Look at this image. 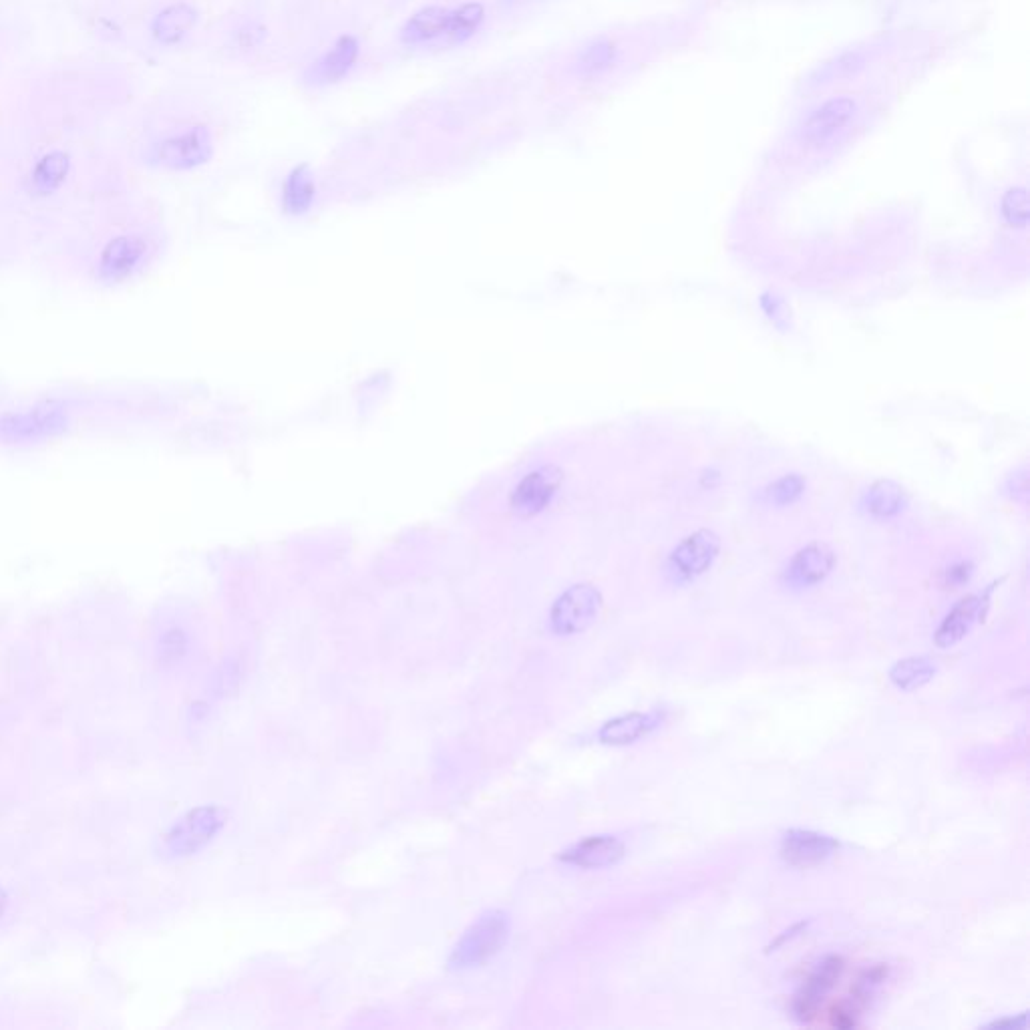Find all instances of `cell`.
<instances>
[{
    "label": "cell",
    "mask_w": 1030,
    "mask_h": 1030,
    "mask_svg": "<svg viewBox=\"0 0 1030 1030\" xmlns=\"http://www.w3.org/2000/svg\"><path fill=\"white\" fill-rule=\"evenodd\" d=\"M507 918L501 912L483 914L465 934L459 938L451 952L449 964L455 970H467L481 966L493 958L507 940Z\"/></svg>",
    "instance_id": "obj_1"
},
{
    "label": "cell",
    "mask_w": 1030,
    "mask_h": 1030,
    "mask_svg": "<svg viewBox=\"0 0 1030 1030\" xmlns=\"http://www.w3.org/2000/svg\"><path fill=\"white\" fill-rule=\"evenodd\" d=\"M602 608V594L592 584L568 588L552 606L550 626L558 636L584 632L594 624Z\"/></svg>",
    "instance_id": "obj_2"
},
{
    "label": "cell",
    "mask_w": 1030,
    "mask_h": 1030,
    "mask_svg": "<svg viewBox=\"0 0 1030 1030\" xmlns=\"http://www.w3.org/2000/svg\"><path fill=\"white\" fill-rule=\"evenodd\" d=\"M721 550V538L713 530H699L693 536L682 540L678 548L670 554L668 570L674 580L691 582L703 576L713 562L717 560Z\"/></svg>",
    "instance_id": "obj_3"
},
{
    "label": "cell",
    "mask_w": 1030,
    "mask_h": 1030,
    "mask_svg": "<svg viewBox=\"0 0 1030 1030\" xmlns=\"http://www.w3.org/2000/svg\"><path fill=\"white\" fill-rule=\"evenodd\" d=\"M845 970V960L837 954L825 956L817 968L803 980L793 996V1014L799 1022H811L817 1018L823 1000L835 988L837 980Z\"/></svg>",
    "instance_id": "obj_4"
},
{
    "label": "cell",
    "mask_w": 1030,
    "mask_h": 1030,
    "mask_svg": "<svg viewBox=\"0 0 1030 1030\" xmlns=\"http://www.w3.org/2000/svg\"><path fill=\"white\" fill-rule=\"evenodd\" d=\"M839 841L811 829H789L781 837L779 855L781 860L797 870H813L823 866L829 857L839 849Z\"/></svg>",
    "instance_id": "obj_5"
},
{
    "label": "cell",
    "mask_w": 1030,
    "mask_h": 1030,
    "mask_svg": "<svg viewBox=\"0 0 1030 1030\" xmlns=\"http://www.w3.org/2000/svg\"><path fill=\"white\" fill-rule=\"evenodd\" d=\"M855 101L849 97L829 99L809 111L799 127V139L807 145L823 147L833 141L855 117Z\"/></svg>",
    "instance_id": "obj_6"
},
{
    "label": "cell",
    "mask_w": 1030,
    "mask_h": 1030,
    "mask_svg": "<svg viewBox=\"0 0 1030 1030\" xmlns=\"http://www.w3.org/2000/svg\"><path fill=\"white\" fill-rule=\"evenodd\" d=\"M224 825V811L218 807H200L178 821L165 837L167 849L174 855H188L204 847Z\"/></svg>",
    "instance_id": "obj_7"
},
{
    "label": "cell",
    "mask_w": 1030,
    "mask_h": 1030,
    "mask_svg": "<svg viewBox=\"0 0 1030 1030\" xmlns=\"http://www.w3.org/2000/svg\"><path fill=\"white\" fill-rule=\"evenodd\" d=\"M562 483V471L554 465L528 473L511 495V509L520 518H532L542 513L554 499Z\"/></svg>",
    "instance_id": "obj_8"
},
{
    "label": "cell",
    "mask_w": 1030,
    "mask_h": 1030,
    "mask_svg": "<svg viewBox=\"0 0 1030 1030\" xmlns=\"http://www.w3.org/2000/svg\"><path fill=\"white\" fill-rule=\"evenodd\" d=\"M212 155V137L206 127H194L155 147V161L169 169H192Z\"/></svg>",
    "instance_id": "obj_9"
},
{
    "label": "cell",
    "mask_w": 1030,
    "mask_h": 1030,
    "mask_svg": "<svg viewBox=\"0 0 1030 1030\" xmlns=\"http://www.w3.org/2000/svg\"><path fill=\"white\" fill-rule=\"evenodd\" d=\"M994 586L980 594H970L962 598L942 620L940 628L934 634V642L938 648H950L956 646L960 640H964L972 628L984 620V614L990 604V594Z\"/></svg>",
    "instance_id": "obj_10"
},
{
    "label": "cell",
    "mask_w": 1030,
    "mask_h": 1030,
    "mask_svg": "<svg viewBox=\"0 0 1030 1030\" xmlns=\"http://www.w3.org/2000/svg\"><path fill=\"white\" fill-rule=\"evenodd\" d=\"M626 845L614 835H590L562 851L560 860L580 870H604L624 860Z\"/></svg>",
    "instance_id": "obj_11"
},
{
    "label": "cell",
    "mask_w": 1030,
    "mask_h": 1030,
    "mask_svg": "<svg viewBox=\"0 0 1030 1030\" xmlns=\"http://www.w3.org/2000/svg\"><path fill=\"white\" fill-rule=\"evenodd\" d=\"M835 566L833 552L823 544H811L799 550L787 566L785 584L795 590L811 588L823 582Z\"/></svg>",
    "instance_id": "obj_12"
},
{
    "label": "cell",
    "mask_w": 1030,
    "mask_h": 1030,
    "mask_svg": "<svg viewBox=\"0 0 1030 1030\" xmlns=\"http://www.w3.org/2000/svg\"><path fill=\"white\" fill-rule=\"evenodd\" d=\"M65 425V417L59 409L45 407V409H33L19 415H9L0 421V439L3 441H31L45 435H51L53 431L61 429Z\"/></svg>",
    "instance_id": "obj_13"
},
{
    "label": "cell",
    "mask_w": 1030,
    "mask_h": 1030,
    "mask_svg": "<svg viewBox=\"0 0 1030 1030\" xmlns=\"http://www.w3.org/2000/svg\"><path fill=\"white\" fill-rule=\"evenodd\" d=\"M664 723V713L648 711V713H626L602 725L598 731V741L602 745L622 747L632 745L636 741L646 739L652 731H656Z\"/></svg>",
    "instance_id": "obj_14"
},
{
    "label": "cell",
    "mask_w": 1030,
    "mask_h": 1030,
    "mask_svg": "<svg viewBox=\"0 0 1030 1030\" xmlns=\"http://www.w3.org/2000/svg\"><path fill=\"white\" fill-rule=\"evenodd\" d=\"M357 59H359L357 39L351 35L340 37L334 43V47L314 63V67L310 69V79H312V83H322V85L338 83L342 77L349 75V71L355 67Z\"/></svg>",
    "instance_id": "obj_15"
},
{
    "label": "cell",
    "mask_w": 1030,
    "mask_h": 1030,
    "mask_svg": "<svg viewBox=\"0 0 1030 1030\" xmlns=\"http://www.w3.org/2000/svg\"><path fill=\"white\" fill-rule=\"evenodd\" d=\"M145 252V244L135 236H119L111 240L99 262V272L105 280H123L127 278L139 264Z\"/></svg>",
    "instance_id": "obj_16"
},
{
    "label": "cell",
    "mask_w": 1030,
    "mask_h": 1030,
    "mask_svg": "<svg viewBox=\"0 0 1030 1030\" xmlns=\"http://www.w3.org/2000/svg\"><path fill=\"white\" fill-rule=\"evenodd\" d=\"M453 11L443 7H427L415 13L403 27L401 39L407 45H425L449 35Z\"/></svg>",
    "instance_id": "obj_17"
},
{
    "label": "cell",
    "mask_w": 1030,
    "mask_h": 1030,
    "mask_svg": "<svg viewBox=\"0 0 1030 1030\" xmlns=\"http://www.w3.org/2000/svg\"><path fill=\"white\" fill-rule=\"evenodd\" d=\"M936 672H938V666H936V662H932V658L908 656V658L898 660L890 668L888 678L898 691L914 693V691L922 689V686H926L928 682H932Z\"/></svg>",
    "instance_id": "obj_18"
},
{
    "label": "cell",
    "mask_w": 1030,
    "mask_h": 1030,
    "mask_svg": "<svg viewBox=\"0 0 1030 1030\" xmlns=\"http://www.w3.org/2000/svg\"><path fill=\"white\" fill-rule=\"evenodd\" d=\"M316 196V184L310 174L308 165H298L292 169V174L286 178L284 184V210L292 216H300L308 212Z\"/></svg>",
    "instance_id": "obj_19"
},
{
    "label": "cell",
    "mask_w": 1030,
    "mask_h": 1030,
    "mask_svg": "<svg viewBox=\"0 0 1030 1030\" xmlns=\"http://www.w3.org/2000/svg\"><path fill=\"white\" fill-rule=\"evenodd\" d=\"M196 23V11L188 5H174L157 15L153 23V35L161 43H178L188 35Z\"/></svg>",
    "instance_id": "obj_20"
},
{
    "label": "cell",
    "mask_w": 1030,
    "mask_h": 1030,
    "mask_svg": "<svg viewBox=\"0 0 1030 1030\" xmlns=\"http://www.w3.org/2000/svg\"><path fill=\"white\" fill-rule=\"evenodd\" d=\"M906 505V493L904 489L890 481L882 479L872 485L868 491V509L870 513L878 515V518H894Z\"/></svg>",
    "instance_id": "obj_21"
},
{
    "label": "cell",
    "mask_w": 1030,
    "mask_h": 1030,
    "mask_svg": "<svg viewBox=\"0 0 1030 1030\" xmlns=\"http://www.w3.org/2000/svg\"><path fill=\"white\" fill-rule=\"evenodd\" d=\"M69 157L65 153H51L39 161L33 171V188L39 194L55 192L67 178Z\"/></svg>",
    "instance_id": "obj_22"
},
{
    "label": "cell",
    "mask_w": 1030,
    "mask_h": 1030,
    "mask_svg": "<svg viewBox=\"0 0 1030 1030\" xmlns=\"http://www.w3.org/2000/svg\"><path fill=\"white\" fill-rule=\"evenodd\" d=\"M890 978V964H874L860 972L851 984V1000L860 1006L862 1010L870 1006V1002L876 998L880 988Z\"/></svg>",
    "instance_id": "obj_23"
},
{
    "label": "cell",
    "mask_w": 1030,
    "mask_h": 1030,
    "mask_svg": "<svg viewBox=\"0 0 1030 1030\" xmlns=\"http://www.w3.org/2000/svg\"><path fill=\"white\" fill-rule=\"evenodd\" d=\"M485 19V11L479 3H467L463 5L461 9L453 11V19H451V29H449V43H465L467 39H471L477 29L481 27Z\"/></svg>",
    "instance_id": "obj_24"
},
{
    "label": "cell",
    "mask_w": 1030,
    "mask_h": 1030,
    "mask_svg": "<svg viewBox=\"0 0 1030 1030\" xmlns=\"http://www.w3.org/2000/svg\"><path fill=\"white\" fill-rule=\"evenodd\" d=\"M616 57H618L616 45L608 39H600L582 51V55L578 59V67L586 75H598V73L608 71L616 63Z\"/></svg>",
    "instance_id": "obj_25"
},
{
    "label": "cell",
    "mask_w": 1030,
    "mask_h": 1030,
    "mask_svg": "<svg viewBox=\"0 0 1030 1030\" xmlns=\"http://www.w3.org/2000/svg\"><path fill=\"white\" fill-rule=\"evenodd\" d=\"M1002 216L1014 228L1028 224V194L1024 188H1012L1002 198Z\"/></svg>",
    "instance_id": "obj_26"
},
{
    "label": "cell",
    "mask_w": 1030,
    "mask_h": 1030,
    "mask_svg": "<svg viewBox=\"0 0 1030 1030\" xmlns=\"http://www.w3.org/2000/svg\"><path fill=\"white\" fill-rule=\"evenodd\" d=\"M805 489V481L799 475H785L767 489V497L775 505L793 503Z\"/></svg>",
    "instance_id": "obj_27"
},
{
    "label": "cell",
    "mask_w": 1030,
    "mask_h": 1030,
    "mask_svg": "<svg viewBox=\"0 0 1030 1030\" xmlns=\"http://www.w3.org/2000/svg\"><path fill=\"white\" fill-rule=\"evenodd\" d=\"M827 1016H829V1026H833L837 1030H849V1028H855L857 1024H860L862 1008L857 1006L851 998L849 1000H839V1002L831 1004Z\"/></svg>",
    "instance_id": "obj_28"
},
{
    "label": "cell",
    "mask_w": 1030,
    "mask_h": 1030,
    "mask_svg": "<svg viewBox=\"0 0 1030 1030\" xmlns=\"http://www.w3.org/2000/svg\"><path fill=\"white\" fill-rule=\"evenodd\" d=\"M807 926H809V920H807V922H805V920H803V922H797V924H793V926H791V928H787V930H785V932H781V934H779V936H777V938H775V942H771V946H769V948H767V952H773V950H777V948H781V946H785V944H787V942H791V940H793V938H797V936H801V934H805V930H807Z\"/></svg>",
    "instance_id": "obj_29"
},
{
    "label": "cell",
    "mask_w": 1030,
    "mask_h": 1030,
    "mask_svg": "<svg viewBox=\"0 0 1030 1030\" xmlns=\"http://www.w3.org/2000/svg\"><path fill=\"white\" fill-rule=\"evenodd\" d=\"M968 578H970V566H966V564H958V566H952V568L948 570V574H946V584H948L950 588H958V586L966 584V582H968Z\"/></svg>",
    "instance_id": "obj_30"
},
{
    "label": "cell",
    "mask_w": 1030,
    "mask_h": 1030,
    "mask_svg": "<svg viewBox=\"0 0 1030 1030\" xmlns=\"http://www.w3.org/2000/svg\"><path fill=\"white\" fill-rule=\"evenodd\" d=\"M1024 1020H1026V1016H1024V1014H1018L1016 1018H1014V1016H1008V1018L994 1020V1022H990V1026H994V1028H1004V1026H1022V1024H1024Z\"/></svg>",
    "instance_id": "obj_31"
},
{
    "label": "cell",
    "mask_w": 1030,
    "mask_h": 1030,
    "mask_svg": "<svg viewBox=\"0 0 1030 1030\" xmlns=\"http://www.w3.org/2000/svg\"><path fill=\"white\" fill-rule=\"evenodd\" d=\"M5 904H7L5 892H3V890H0V914H3V910H5Z\"/></svg>",
    "instance_id": "obj_32"
},
{
    "label": "cell",
    "mask_w": 1030,
    "mask_h": 1030,
    "mask_svg": "<svg viewBox=\"0 0 1030 1030\" xmlns=\"http://www.w3.org/2000/svg\"><path fill=\"white\" fill-rule=\"evenodd\" d=\"M505 3H515V0H505Z\"/></svg>",
    "instance_id": "obj_33"
}]
</instances>
